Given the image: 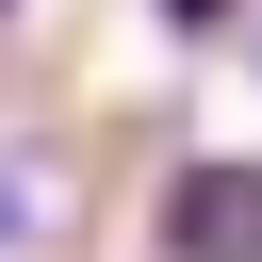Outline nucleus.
I'll use <instances>...</instances> for the list:
<instances>
[{"mask_svg": "<svg viewBox=\"0 0 262 262\" xmlns=\"http://www.w3.org/2000/svg\"><path fill=\"white\" fill-rule=\"evenodd\" d=\"M164 262H262V147H196L164 180Z\"/></svg>", "mask_w": 262, "mask_h": 262, "instance_id": "f257e3e1", "label": "nucleus"}, {"mask_svg": "<svg viewBox=\"0 0 262 262\" xmlns=\"http://www.w3.org/2000/svg\"><path fill=\"white\" fill-rule=\"evenodd\" d=\"M0 16H33V0H0Z\"/></svg>", "mask_w": 262, "mask_h": 262, "instance_id": "7ed1b4c3", "label": "nucleus"}, {"mask_svg": "<svg viewBox=\"0 0 262 262\" xmlns=\"http://www.w3.org/2000/svg\"><path fill=\"white\" fill-rule=\"evenodd\" d=\"M229 16H246V0H164V33H229Z\"/></svg>", "mask_w": 262, "mask_h": 262, "instance_id": "f03ea898", "label": "nucleus"}]
</instances>
